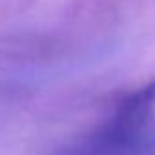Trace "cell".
Masks as SVG:
<instances>
[{"label": "cell", "mask_w": 155, "mask_h": 155, "mask_svg": "<svg viewBox=\"0 0 155 155\" xmlns=\"http://www.w3.org/2000/svg\"><path fill=\"white\" fill-rule=\"evenodd\" d=\"M153 88L126 95L104 124L55 155H151Z\"/></svg>", "instance_id": "obj_1"}]
</instances>
